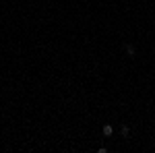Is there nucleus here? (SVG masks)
Instances as JSON below:
<instances>
[{
	"instance_id": "obj_1",
	"label": "nucleus",
	"mask_w": 155,
	"mask_h": 153,
	"mask_svg": "<svg viewBox=\"0 0 155 153\" xmlns=\"http://www.w3.org/2000/svg\"><path fill=\"white\" fill-rule=\"evenodd\" d=\"M101 132H104V137H112V132H114V128H112L110 124H106V126L101 128Z\"/></svg>"
},
{
	"instance_id": "obj_2",
	"label": "nucleus",
	"mask_w": 155,
	"mask_h": 153,
	"mask_svg": "<svg viewBox=\"0 0 155 153\" xmlns=\"http://www.w3.org/2000/svg\"><path fill=\"white\" fill-rule=\"evenodd\" d=\"M120 132H122V137H124V139H128V135H130V128H128L126 124H122V128H120Z\"/></svg>"
},
{
	"instance_id": "obj_3",
	"label": "nucleus",
	"mask_w": 155,
	"mask_h": 153,
	"mask_svg": "<svg viewBox=\"0 0 155 153\" xmlns=\"http://www.w3.org/2000/svg\"><path fill=\"white\" fill-rule=\"evenodd\" d=\"M126 54H128V56H134V46L128 44V46H126Z\"/></svg>"
}]
</instances>
